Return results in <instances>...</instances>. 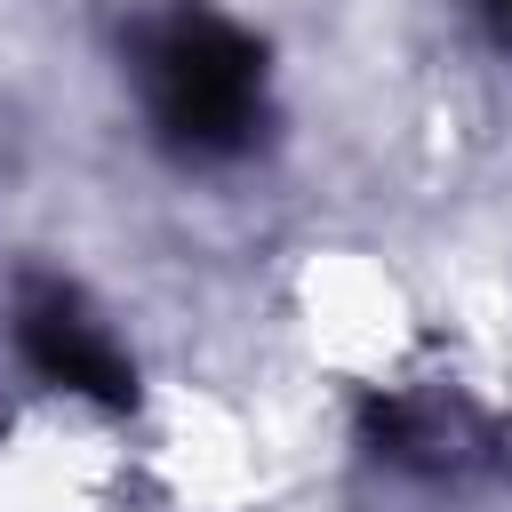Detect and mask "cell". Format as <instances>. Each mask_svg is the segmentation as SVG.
Segmentation results:
<instances>
[{"mask_svg": "<svg viewBox=\"0 0 512 512\" xmlns=\"http://www.w3.org/2000/svg\"><path fill=\"white\" fill-rule=\"evenodd\" d=\"M24 360L64 384V392H88V400H128V368L112 352V336L64 296V288H32L24 296Z\"/></svg>", "mask_w": 512, "mask_h": 512, "instance_id": "obj_2", "label": "cell"}, {"mask_svg": "<svg viewBox=\"0 0 512 512\" xmlns=\"http://www.w3.org/2000/svg\"><path fill=\"white\" fill-rule=\"evenodd\" d=\"M480 8H488V16L504 24V40H512V0H480Z\"/></svg>", "mask_w": 512, "mask_h": 512, "instance_id": "obj_3", "label": "cell"}, {"mask_svg": "<svg viewBox=\"0 0 512 512\" xmlns=\"http://www.w3.org/2000/svg\"><path fill=\"white\" fill-rule=\"evenodd\" d=\"M136 64H144L152 120L176 152H192V160L248 152V136L264 120V56L240 24L208 16V8H176L144 32Z\"/></svg>", "mask_w": 512, "mask_h": 512, "instance_id": "obj_1", "label": "cell"}]
</instances>
